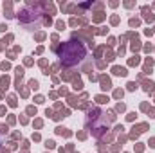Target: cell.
<instances>
[{"instance_id": "obj_1", "label": "cell", "mask_w": 155, "mask_h": 153, "mask_svg": "<svg viewBox=\"0 0 155 153\" xmlns=\"http://www.w3.org/2000/svg\"><path fill=\"white\" fill-rule=\"evenodd\" d=\"M56 54L65 67H76L87 58V47L78 40H71L61 43L56 49Z\"/></svg>"}]
</instances>
